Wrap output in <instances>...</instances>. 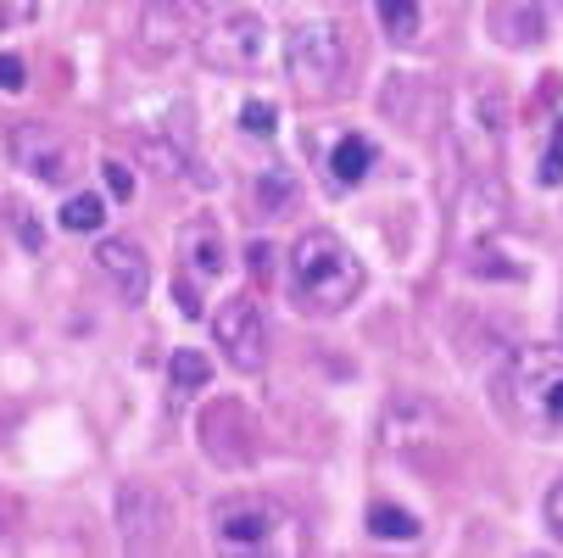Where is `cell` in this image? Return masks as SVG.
Listing matches in <instances>:
<instances>
[{"mask_svg": "<svg viewBox=\"0 0 563 558\" xmlns=\"http://www.w3.org/2000/svg\"><path fill=\"white\" fill-rule=\"evenodd\" d=\"M363 263L335 229H307L290 252V296L312 318H335L363 296Z\"/></svg>", "mask_w": 563, "mask_h": 558, "instance_id": "6da1fadb", "label": "cell"}, {"mask_svg": "<svg viewBox=\"0 0 563 558\" xmlns=\"http://www.w3.org/2000/svg\"><path fill=\"white\" fill-rule=\"evenodd\" d=\"M508 408L530 430H563V347H525L508 363Z\"/></svg>", "mask_w": 563, "mask_h": 558, "instance_id": "7a4b0ae2", "label": "cell"}, {"mask_svg": "<svg viewBox=\"0 0 563 558\" xmlns=\"http://www.w3.org/2000/svg\"><path fill=\"white\" fill-rule=\"evenodd\" d=\"M285 67L296 78V90L312 101H330L346 78V34L335 23H301L285 40Z\"/></svg>", "mask_w": 563, "mask_h": 558, "instance_id": "3957f363", "label": "cell"}, {"mask_svg": "<svg viewBox=\"0 0 563 558\" xmlns=\"http://www.w3.org/2000/svg\"><path fill=\"white\" fill-rule=\"evenodd\" d=\"M212 336H218L229 369H240V374H257L268 363V325H263L257 296H229L212 318Z\"/></svg>", "mask_w": 563, "mask_h": 558, "instance_id": "277c9868", "label": "cell"}, {"mask_svg": "<svg viewBox=\"0 0 563 558\" xmlns=\"http://www.w3.org/2000/svg\"><path fill=\"white\" fill-rule=\"evenodd\" d=\"M279 536V503L257 497V492H234L212 508V541L229 552H257Z\"/></svg>", "mask_w": 563, "mask_h": 558, "instance_id": "5b68a950", "label": "cell"}, {"mask_svg": "<svg viewBox=\"0 0 563 558\" xmlns=\"http://www.w3.org/2000/svg\"><path fill=\"white\" fill-rule=\"evenodd\" d=\"M263 45H268V29L257 12H229L201 40V56H207V67H223V73H252L263 62Z\"/></svg>", "mask_w": 563, "mask_h": 558, "instance_id": "8992f818", "label": "cell"}, {"mask_svg": "<svg viewBox=\"0 0 563 558\" xmlns=\"http://www.w3.org/2000/svg\"><path fill=\"white\" fill-rule=\"evenodd\" d=\"M252 436H257V425L246 419V408H240V403H212V408L201 414V447H207L212 463L240 469V463L257 452Z\"/></svg>", "mask_w": 563, "mask_h": 558, "instance_id": "52a82bcc", "label": "cell"}, {"mask_svg": "<svg viewBox=\"0 0 563 558\" xmlns=\"http://www.w3.org/2000/svg\"><path fill=\"white\" fill-rule=\"evenodd\" d=\"M118 514H123V547L145 552V547H163L168 541V503L156 497L151 486H123Z\"/></svg>", "mask_w": 563, "mask_h": 558, "instance_id": "ba28073f", "label": "cell"}, {"mask_svg": "<svg viewBox=\"0 0 563 558\" xmlns=\"http://www.w3.org/2000/svg\"><path fill=\"white\" fill-rule=\"evenodd\" d=\"M12 163L18 168H29L34 179H45V185H62L67 179V145L45 129V123H18L12 129Z\"/></svg>", "mask_w": 563, "mask_h": 558, "instance_id": "9c48e42d", "label": "cell"}, {"mask_svg": "<svg viewBox=\"0 0 563 558\" xmlns=\"http://www.w3.org/2000/svg\"><path fill=\"white\" fill-rule=\"evenodd\" d=\"M96 263H101V274L118 285V296H123V302H140V296L151 291L145 252H140L134 241H123V234H107V241L96 247Z\"/></svg>", "mask_w": 563, "mask_h": 558, "instance_id": "30bf717a", "label": "cell"}, {"mask_svg": "<svg viewBox=\"0 0 563 558\" xmlns=\"http://www.w3.org/2000/svg\"><path fill=\"white\" fill-rule=\"evenodd\" d=\"M179 258H185V269H190V280H218L223 274V229L212 223V218H190L185 229H179Z\"/></svg>", "mask_w": 563, "mask_h": 558, "instance_id": "8fae6325", "label": "cell"}, {"mask_svg": "<svg viewBox=\"0 0 563 558\" xmlns=\"http://www.w3.org/2000/svg\"><path fill=\"white\" fill-rule=\"evenodd\" d=\"M330 168H335V179H341V185H363V179H368V168H374V145H368L363 134H346V140L330 151Z\"/></svg>", "mask_w": 563, "mask_h": 558, "instance_id": "7c38bea8", "label": "cell"}, {"mask_svg": "<svg viewBox=\"0 0 563 558\" xmlns=\"http://www.w3.org/2000/svg\"><path fill=\"white\" fill-rule=\"evenodd\" d=\"M368 530L385 536V541H413L419 536V519L408 508H396V503H374L368 508Z\"/></svg>", "mask_w": 563, "mask_h": 558, "instance_id": "4fadbf2b", "label": "cell"}, {"mask_svg": "<svg viewBox=\"0 0 563 558\" xmlns=\"http://www.w3.org/2000/svg\"><path fill=\"white\" fill-rule=\"evenodd\" d=\"M101 223H107V201H101L96 190L73 196V201L62 207V229H73V234H85V229H101Z\"/></svg>", "mask_w": 563, "mask_h": 558, "instance_id": "5bb4252c", "label": "cell"}, {"mask_svg": "<svg viewBox=\"0 0 563 558\" xmlns=\"http://www.w3.org/2000/svg\"><path fill=\"white\" fill-rule=\"evenodd\" d=\"M374 7H379L390 40H413L419 34V0H374Z\"/></svg>", "mask_w": 563, "mask_h": 558, "instance_id": "9a60e30c", "label": "cell"}, {"mask_svg": "<svg viewBox=\"0 0 563 558\" xmlns=\"http://www.w3.org/2000/svg\"><path fill=\"white\" fill-rule=\"evenodd\" d=\"M168 374H174V385H179V391H201V385L212 380V363H207L201 352H190V347H185V352H174Z\"/></svg>", "mask_w": 563, "mask_h": 558, "instance_id": "2e32d148", "label": "cell"}, {"mask_svg": "<svg viewBox=\"0 0 563 558\" xmlns=\"http://www.w3.org/2000/svg\"><path fill=\"white\" fill-rule=\"evenodd\" d=\"M290 196H296V185H290L279 168H268V174L257 179V201H263L268 212H285V207H290Z\"/></svg>", "mask_w": 563, "mask_h": 558, "instance_id": "e0dca14e", "label": "cell"}, {"mask_svg": "<svg viewBox=\"0 0 563 558\" xmlns=\"http://www.w3.org/2000/svg\"><path fill=\"white\" fill-rule=\"evenodd\" d=\"M274 123H279V112L268 101H246V107H240V129H246V134H274Z\"/></svg>", "mask_w": 563, "mask_h": 558, "instance_id": "ac0fdd59", "label": "cell"}, {"mask_svg": "<svg viewBox=\"0 0 563 558\" xmlns=\"http://www.w3.org/2000/svg\"><path fill=\"white\" fill-rule=\"evenodd\" d=\"M541 185H563V123L552 129V145L541 156Z\"/></svg>", "mask_w": 563, "mask_h": 558, "instance_id": "d6986e66", "label": "cell"}, {"mask_svg": "<svg viewBox=\"0 0 563 558\" xmlns=\"http://www.w3.org/2000/svg\"><path fill=\"white\" fill-rule=\"evenodd\" d=\"M23 85H29V78H23V56H12V51H7V56H0V90L18 96Z\"/></svg>", "mask_w": 563, "mask_h": 558, "instance_id": "ffe728a7", "label": "cell"}, {"mask_svg": "<svg viewBox=\"0 0 563 558\" xmlns=\"http://www.w3.org/2000/svg\"><path fill=\"white\" fill-rule=\"evenodd\" d=\"M246 269H252L257 280H274V247H268V241H252V247H246Z\"/></svg>", "mask_w": 563, "mask_h": 558, "instance_id": "44dd1931", "label": "cell"}, {"mask_svg": "<svg viewBox=\"0 0 563 558\" xmlns=\"http://www.w3.org/2000/svg\"><path fill=\"white\" fill-rule=\"evenodd\" d=\"M107 190H112L118 201H134V174H129L123 163H107Z\"/></svg>", "mask_w": 563, "mask_h": 558, "instance_id": "7402d4cb", "label": "cell"}, {"mask_svg": "<svg viewBox=\"0 0 563 558\" xmlns=\"http://www.w3.org/2000/svg\"><path fill=\"white\" fill-rule=\"evenodd\" d=\"M547 525H552V536L563 541V481L547 486Z\"/></svg>", "mask_w": 563, "mask_h": 558, "instance_id": "603a6c76", "label": "cell"}, {"mask_svg": "<svg viewBox=\"0 0 563 558\" xmlns=\"http://www.w3.org/2000/svg\"><path fill=\"white\" fill-rule=\"evenodd\" d=\"M196 7H223V0H196Z\"/></svg>", "mask_w": 563, "mask_h": 558, "instance_id": "cb8c5ba5", "label": "cell"}, {"mask_svg": "<svg viewBox=\"0 0 563 558\" xmlns=\"http://www.w3.org/2000/svg\"><path fill=\"white\" fill-rule=\"evenodd\" d=\"M0 525H7V514H0Z\"/></svg>", "mask_w": 563, "mask_h": 558, "instance_id": "d4e9b609", "label": "cell"}]
</instances>
